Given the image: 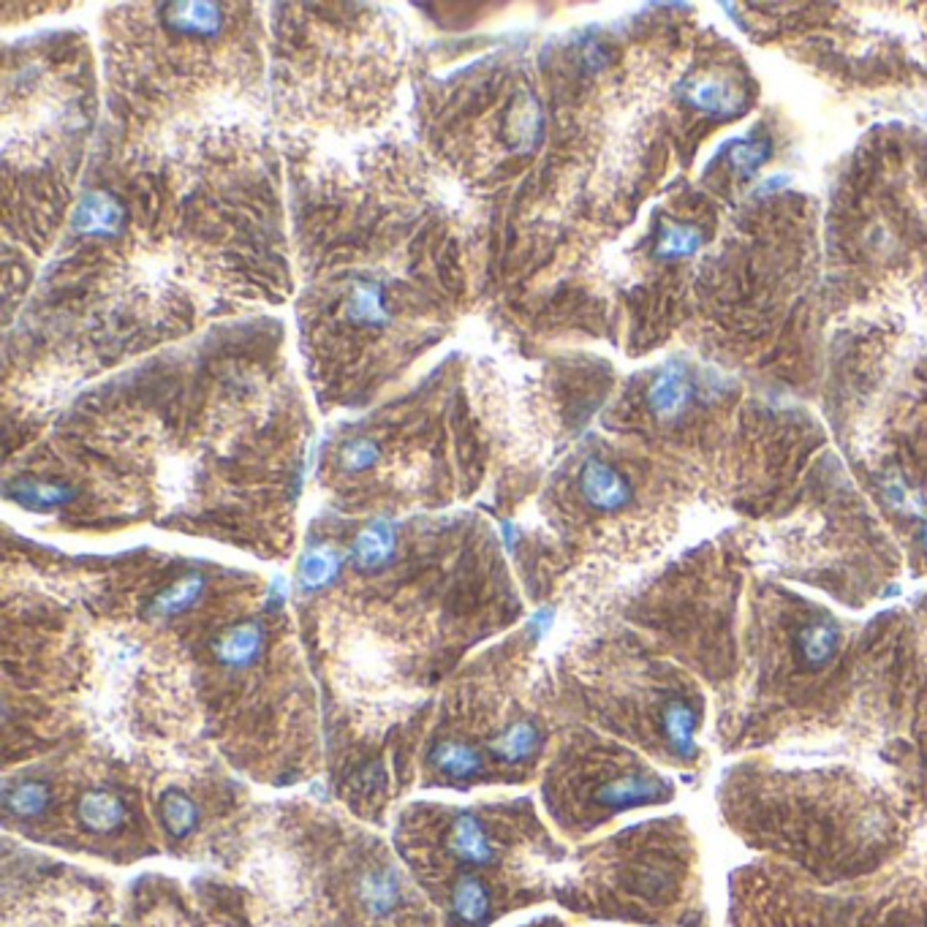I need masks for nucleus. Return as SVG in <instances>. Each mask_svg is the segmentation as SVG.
<instances>
[{"label": "nucleus", "mask_w": 927, "mask_h": 927, "mask_svg": "<svg viewBox=\"0 0 927 927\" xmlns=\"http://www.w3.org/2000/svg\"><path fill=\"white\" fill-rule=\"evenodd\" d=\"M267 644V629L262 620H240L212 639L210 650L218 666L229 672H245L262 659Z\"/></svg>", "instance_id": "f257e3e1"}, {"label": "nucleus", "mask_w": 927, "mask_h": 927, "mask_svg": "<svg viewBox=\"0 0 927 927\" xmlns=\"http://www.w3.org/2000/svg\"><path fill=\"white\" fill-rule=\"evenodd\" d=\"M685 101H688V107H694L696 112L716 120L740 118L748 109L746 90H742L740 85H735L732 79L716 77V74L691 79L688 88H685Z\"/></svg>", "instance_id": "f03ea898"}, {"label": "nucleus", "mask_w": 927, "mask_h": 927, "mask_svg": "<svg viewBox=\"0 0 927 927\" xmlns=\"http://www.w3.org/2000/svg\"><path fill=\"white\" fill-rule=\"evenodd\" d=\"M580 489H583L587 504L598 511H620L631 504L629 482L602 460H587L583 465Z\"/></svg>", "instance_id": "7ed1b4c3"}, {"label": "nucleus", "mask_w": 927, "mask_h": 927, "mask_svg": "<svg viewBox=\"0 0 927 927\" xmlns=\"http://www.w3.org/2000/svg\"><path fill=\"white\" fill-rule=\"evenodd\" d=\"M77 816H79V825H82L85 830L98 832V835L118 832L120 827L125 825V819H129V805H125L123 794L120 792H114V788H107V786H98L79 797Z\"/></svg>", "instance_id": "20e7f679"}, {"label": "nucleus", "mask_w": 927, "mask_h": 927, "mask_svg": "<svg viewBox=\"0 0 927 927\" xmlns=\"http://www.w3.org/2000/svg\"><path fill=\"white\" fill-rule=\"evenodd\" d=\"M449 851L460 862L476 868H485L495 860L493 838H489L487 827L482 825L479 816L471 814V810L454 816L452 827H449Z\"/></svg>", "instance_id": "39448f33"}, {"label": "nucleus", "mask_w": 927, "mask_h": 927, "mask_svg": "<svg viewBox=\"0 0 927 927\" xmlns=\"http://www.w3.org/2000/svg\"><path fill=\"white\" fill-rule=\"evenodd\" d=\"M691 397H694V384L688 373L681 362H670L650 387L648 406L659 419H675L688 408Z\"/></svg>", "instance_id": "423d86ee"}, {"label": "nucleus", "mask_w": 927, "mask_h": 927, "mask_svg": "<svg viewBox=\"0 0 927 927\" xmlns=\"http://www.w3.org/2000/svg\"><path fill=\"white\" fill-rule=\"evenodd\" d=\"M664 797V783L650 779V775H623L604 783L596 792V803L609 810H629L639 805L659 803Z\"/></svg>", "instance_id": "0eeeda50"}, {"label": "nucleus", "mask_w": 927, "mask_h": 927, "mask_svg": "<svg viewBox=\"0 0 927 927\" xmlns=\"http://www.w3.org/2000/svg\"><path fill=\"white\" fill-rule=\"evenodd\" d=\"M430 768L446 781L468 783L479 779V773L485 770V759H482V753L471 742L441 740L430 751Z\"/></svg>", "instance_id": "6e6552de"}, {"label": "nucleus", "mask_w": 927, "mask_h": 927, "mask_svg": "<svg viewBox=\"0 0 927 927\" xmlns=\"http://www.w3.org/2000/svg\"><path fill=\"white\" fill-rule=\"evenodd\" d=\"M397 547V531L389 520H376L354 539V547H351V563H354L360 572L371 574L384 569L395 558Z\"/></svg>", "instance_id": "1a4fd4ad"}, {"label": "nucleus", "mask_w": 927, "mask_h": 927, "mask_svg": "<svg viewBox=\"0 0 927 927\" xmlns=\"http://www.w3.org/2000/svg\"><path fill=\"white\" fill-rule=\"evenodd\" d=\"M356 897L371 917L384 919L400 908L402 884L389 868H373V871L362 873L360 884H356Z\"/></svg>", "instance_id": "9d476101"}, {"label": "nucleus", "mask_w": 927, "mask_h": 927, "mask_svg": "<svg viewBox=\"0 0 927 927\" xmlns=\"http://www.w3.org/2000/svg\"><path fill=\"white\" fill-rule=\"evenodd\" d=\"M541 729L531 721H515L489 740V751L504 764H528L541 751Z\"/></svg>", "instance_id": "9b49d317"}, {"label": "nucleus", "mask_w": 927, "mask_h": 927, "mask_svg": "<svg viewBox=\"0 0 927 927\" xmlns=\"http://www.w3.org/2000/svg\"><path fill=\"white\" fill-rule=\"evenodd\" d=\"M205 587H207V583H205V577H201V574H186V577H180L177 583L166 585L164 591H161L158 596L150 602L147 615L155 620L177 618V615L188 613V609L199 604Z\"/></svg>", "instance_id": "f8f14e48"}, {"label": "nucleus", "mask_w": 927, "mask_h": 927, "mask_svg": "<svg viewBox=\"0 0 927 927\" xmlns=\"http://www.w3.org/2000/svg\"><path fill=\"white\" fill-rule=\"evenodd\" d=\"M452 912L460 925L479 927L489 919L493 912V895L489 886L479 876H463L452 892Z\"/></svg>", "instance_id": "ddd939ff"}, {"label": "nucleus", "mask_w": 927, "mask_h": 927, "mask_svg": "<svg viewBox=\"0 0 927 927\" xmlns=\"http://www.w3.org/2000/svg\"><path fill=\"white\" fill-rule=\"evenodd\" d=\"M840 644V631L832 620H816V623H808L803 631H799L797 648L799 655H803V664L808 670H825L827 664L835 659Z\"/></svg>", "instance_id": "4468645a"}, {"label": "nucleus", "mask_w": 927, "mask_h": 927, "mask_svg": "<svg viewBox=\"0 0 927 927\" xmlns=\"http://www.w3.org/2000/svg\"><path fill=\"white\" fill-rule=\"evenodd\" d=\"M343 574V558L332 547H313L299 563V587L308 593L335 585Z\"/></svg>", "instance_id": "2eb2a0df"}, {"label": "nucleus", "mask_w": 927, "mask_h": 927, "mask_svg": "<svg viewBox=\"0 0 927 927\" xmlns=\"http://www.w3.org/2000/svg\"><path fill=\"white\" fill-rule=\"evenodd\" d=\"M161 825L172 838H188L199 827V808L183 788H166L158 799Z\"/></svg>", "instance_id": "dca6fc26"}, {"label": "nucleus", "mask_w": 927, "mask_h": 927, "mask_svg": "<svg viewBox=\"0 0 927 927\" xmlns=\"http://www.w3.org/2000/svg\"><path fill=\"white\" fill-rule=\"evenodd\" d=\"M5 810L20 819H36L52 803V788L44 781H20L5 786L3 792Z\"/></svg>", "instance_id": "f3484780"}, {"label": "nucleus", "mask_w": 927, "mask_h": 927, "mask_svg": "<svg viewBox=\"0 0 927 927\" xmlns=\"http://www.w3.org/2000/svg\"><path fill=\"white\" fill-rule=\"evenodd\" d=\"M664 732L672 751L681 759L696 757V713L683 702H672L664 710Z\"/></svg>", "instance_id": "a211bd4d"}, {"label": "nucleus", "mask_w": 927, "mask_h": 927, "mask_svg": "<svg viewBox=\"0 0 927 927\" xmlns=\"http://www.w3.org/2000/svg\"><path fill=\"white\" fill-rule=\"evenodd\" d=\"M16 504H22L25 509L36 511H49L57 509V506H66L68 500H74V489L63 482H49V479H25L16 485L14 493Z\"/></svg>", "instance_id": "6ab92c4d"}, {"label": "nucleus", "mask_w": 927, "mask_h": 927, "mask_svg": "<svg viewBox=\"0 0 927 927\" xmlns=\"http://www.w3.org/2000/svg\"><path fill=\"white\" fill-rule=\"evenodd\" d=\"M702 247V232L688 223L664 221L661 223L659 240H655V256L664 262H677V258L694 256Z\"/></svg>", "instance_id": "aec40b11"}, {"label": "nucleus", "mask_w": 927, "mask_h": 927, "mask_svg": "<svg viewBox=\"0 0 927 927\" xmlns=\"http://www.w3.org/2000/svg\"><path fill=\"white\" fill-rule=\"evenodd\" d=\"M770 158H773V142L770 140L735 142L732 150H729V164L735 166V172L740 177L757 175Z\"/></svg>", "instance_id": "412c9836"}, {"label": "nucleus", "mask_w": 927, "mask_h": 927, "mask_svg": "<svg viewBox=\"0 0 927 927\" xmlns=\"http://www.w3.org/2000/svg\"><path fill=\"white\" fill-rule=\"evenodd\" d=\"M382 457V449H378L376 441L371 439H354L343 446L341 463L349 474H362V471L373 468Z\"/></svg>", "instance_id": "4be33fe9"}, {"label": "nucleus", "mask_w": 927, "mask_h": 927, "mask_svg": "<svg viewBox=\"0 0 927 927\" xmlns=\"http://www.w3.org/2000/svg\"><path fill=\"white\" fill-rule=\"evenodd\" d=\"M925 544H927V528H925Z\"/></svg>", "instance_id": "5701e85b"}]
</instances>
